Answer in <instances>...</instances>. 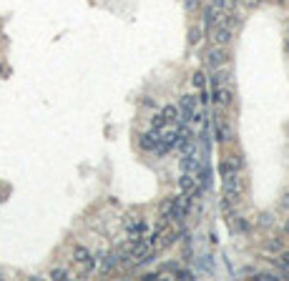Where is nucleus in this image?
<instances>
[{
	"instance_id": "obj_18",
	"label": "nucleus",
	"mask_w": 289,
	"mask_h": 281,
	"mask_svg": "<svg viewBox=\"0 0 289 281\" xmlns=\"http://www.w3.org/2000/svg\"><path fill=\"white\" fill-rule=\"evenodd\" d=\"M237 5V0H214V8L216 10H229V8H234Z\"/></svg>"
},
{
	"instance_id": "obj_25",
	"label": "nucleus",
	"mask_w": 289,
	"mask_h": 281,
	"mask_svg": "<svg viewBox=\"0 0 289 281\" xmlns=\"http://www.w3.org/2000/svg\"><path fill=\"white\" fill-rule=\"evenodd\" d=\"M282 266H287V269H289V251H284V254H282Z\"/></svg>"
},
{
	"instance_id": "obj_12",
	"label": "nucleus",
	"mask_w": 289,
	"mask_h": 281,
	"mask_svg": "<svg viewBox=\"0 0 289 281\" xmlns=\"http://www.w3.org/2000/svg\"><path fill=\"white\" fill-rule=\"evenodd\" d=\"M226 83H229V70L214 68V73H211V88H219V85H226Z\"/></svg>"
},
{
	"instance_id": "obj_1",
	"label": "nucleus",
	"mask_w": 289,
	"mask_h": 281,
	"mask_svg": "<svg viewBox=\"0 0 289 281\" xmlns=\"http://www.w3.org/2000/svg\"><path fill=\"white\" fill-rule=\"evenodd\" d=\"M138 146L143 151H153V153H164L161 149V133L156 131H149V133H141L138 136Z\"/></svg>"
},
{
	"instance_id": "obj_24",
	"label": "nucleus",
	"mask_w": 289,
	"mask_h": 281,
	"mask_svg": "<svg viewBox=\"0 0 289 281\" xmlns=\"http://www.w3.org/2000/svg\"><path fill=\"white\" fill-rule=\"evenodd\" d=\"M282 206H284V209H289V191H284V196H282Z\"/></svg>"
},
{
	"instance_id": "obj_13",
	"label": "nucleus",
	"mask_w": 289,
	"mask_h": 281,
	"mask_svg": "<svg viewBox=\"0 0 289 281\" xmlns=\"http://www.w3.org/2000/svg\"><path fill=\"white\" fill-rule=\"evenodd\" d=\"M181 168H184V171H189V173H191V171L196 173V168H199V156H196V151L186 153V158L181 161Z\"/></svg>"
},
{
	"instance_id": "obj_32",
	"label": "nucleus",
	"mask_w": 289,
	"mask_h": 281,
	"mask_svg": "<svg viewBox=\"0 0 289 281\" xmlns=\"http://www.w3.org/2000/svg\"><path fill=\"white\" fill-rule=\"evenodd\" d=\"M0 201H3V191H0Z\"/></svg>"
},
{
	"instance_id": "obj_10",
	"label": "nucleus",
	"mask_w": 289,
	"mask_h": 281,
	"mask_svg": "<svg viewBox=\"0 0 289 281\" xmlns=\"http://www.w3.org/2000/svg\"><path fill=\"white\" fill-rule=\"evenodd\" d=\"M119 264H121V254H119V248H113V251H108V254L103 256V261H101V271L111 274Z\"/></svg>"
},
{
	"instance_id": "obj_31",
	"label": "nucleus",
	"mask_w": 289,
	"mask_h": 281,
	"mask_svg": "<svg viewBox=\"0 0 289 281\" xmlns=\"http://www.w3.org/2000/svg\"><path fill=\"white\" fill-rule=\"evenodd\" d=\"M284 50H287V53H289V38H287V40H284Z\"/></svg>"
},
{
	"instance_id": "obj_22",
	"label": "nucleus",
	"mask_w": 289,
	"mask_h": 281,
	"mask_svg": "<svg viewBox=\"0 0 289 281\" xmlns=\"http://www.w3.org/2000/svg\"><path fill=\"white\" fill-rule=\"evenodd\" d=\"M231 229H237V231H247L249 226H247V221H244V218H237L234 224H231Z\"/></svg>"
},
{
	"instance_id": "obj_27",
	"label": "nucleus",
	"mask_w": 289,
	"mask_h": 281,
	"mask_svg": "<svg viewBox=\"0 0 289 281\" xmlns=\"http://www.w3.org/2000/svg\"><path fill=\"white\" fill-rule=\"evenodd\" d=\"M199 5V0H186V8H189V10H194Z\"/></svg>"
},
{
	"instance_id": "obj_5",
	"label": "nucleus",
	"mask_w": 289,
	"mask_h": 281,
	"mask_svg": "<svg viewBox=\"0 0 289 281\" xmlns=\"http://www.w3.org/2000/svg\"><path fill=\"white\" fill-rule=\"evenodd\" d=\"M179 188H181V194H186V196H196L199 191H201L196 176H191L189 171H184V176L179 179Z\"/></svg>"
},
{
	"instance_id": "obj_23",
	"label": "nucleus",
	"mask_w": 289,
	"mask_h": 281,
	"mask_svg": "<svg viewBox=\"0 0 289 281\" xmlns=\"http://www.w3.org/2000/svg\"><path fill=\"white\" fill-rule=\"evenodd\" d=\"M51 279H68V271L66 269H53L51 271Z\"/></svg>"
},
{
	"instance_id": "obj_28",
	"label": "nucleus",
	"mask_w": 289,
	"mask_h": 281,
	"mask_svg": "<svg viewBox=\"0 0 289 281\" xmlns=\"http://www.w3.org/2000/svg\"><path fill=\"white\" fill-rule=\"evenodd\" d=\"M176 276H179V279H191V274H189V271H176Z\"/></svg>"
},
{
	"instance_id": "obj_30",
	"label": "nucleus",
	"mask_w": 289,
	"mask_h": 281,
	"mask_svg": "<svg viewBox=\"0 0 289 281\" xmlns=\"http://www.w3.org/2000/svg\"><path fill=\"white\" fill-rule=\"evenodd\" d=\"M284 233H287V236H289V218H287V221H284Z\"/></svg>"
},
{
	"instance_id": "obj_15",
	"label": "nucleus",
	"mask_w": 289,
	"mask_h": 281,
	"mask_svg": "<svg viewBox=\"0 0 289 281\" xmlns=\"http://www.w3.org/2000/svg\"><path fill=\"white\" fill-rule=\"evenodd\" d=\"M88 259H91V251H88V248L81 246V244L73 246V261H76V264H85Z\"/></svg>"
},
{
	"instance_id": "obj_34",
	"label": "nucleus",
	"mask_w": 289,
	"mask_h": 281,
	"mask_svg": "<svg viewBox=\"0 0 289 281\" xmlns=\"http://www.w3.org/2000/svg\"><path fill=\"white\" fill-rule=\"evenodd\" d=\"M287 31H289V28H287Z\"/></svg>"
},
{
	"instance_id": "obj_14",
	"label": "nucleus",
	"mask_w": 289,
	"mask_h": 281,
	"mask_svg": "<svg viewBox=\"0 0 289 281\" xmlns=\"http://www.w3.org/2000/svg\"><path fill=\"white\" fill-rule=\"evenodd\" d=\"M179 106H173V103H169V106H164V111H161V116L166 118V123H176L179 121Z\"/></svg>"
},
{
	"instance_id": "obj_4",
	"label": "nucleus",
	"mask_w": 289,
	"mask_h": 281,
	"mask_svg": "<svg viewBox=\"0 0 289 281\" xmlns=\"http://www.w3.org/2000/svg\"><path fill=\"white\" fill-rule=\"evenodd\" d=\"M241 191H244V181L237 176V171L224 176V196H241Z\"/></svg>"
},
{
	"instance_id": "obj_20",
	"label": "nucleus",
	"mask_w": 289,
	"mask_h": 281,
	"mask_svg": "<svg viewBox=\"0 0 289 281\" xmlns=\"http://www.w3.org/2000/svg\"><path fill=\"white\" fill-rule=\"evenodd\" d=\"M219 173H221V176H229V173H234V166L229 164V158H226V161H221V164H219Z\"/></svg>"
},
{
	"instance_id": "obj_21",
	"label": "nucleus",
	"mask_w": 289,
	"mask_h": 281,
	"mask_svg": "<svg viewBox=\"0 0 289 281\" xmlns=\"http://www.w3.org/2000/svg\"><path fill=\"white\" fill-rule=\"evenodd\" d=\"M199 40H201V31H199V28H191V31H189V43H191V46H196Z\"/></svg>"
},
{
	"instance_id": "obj_26",
	"label": "nucleus",
	"mask_w": 289,
	"mask_h": 281,
	"mask_svg": "<svg viewBox=\"0 0 289 281\" xmlns=\"http://www.w3.org/2000/svg\"><path fill=\"white\" fill-rule=\"evenodd\" d=\"M141 103H143V106H146V108H156V103H153V100H149V98H143Z\"/></svg>"
},
{
	"instance_id": "obj_3",
	"label": "nucleus",
	"mask_w": 289,
	"mask_h": 281,
	"mask_svg": "<svg viewBox=\"0 0 289 281\" xmlns=\"http://www.w3.org/2000/svg\"><path fill=\"white\" fill-rule=\"evenodd\" d=\"M229 61V53H226V48H221V46H214L209 53H206V66L214 70V68H221L224 63Z\"/></svg>"
},
{
	"instance_id": "obj_16",
	"label": "nucleus",
	"mask_w": 289,
	"mask_h": 281,
	"mask_svg": "<svg viewBox=\"0 0 289 281\" xmlns=\"http://www.w3.org/2000/svg\"><path fill=\"white\" fill-rule=\"evenodd\" d=\"M166 128V118L161 116V113H158V116H153L151 118V131H156V133H161Z\"/></svg>"
},
{
	"instance_id": "obj_7",
	"label": "nucleus",
	"mask_w": 289,
	"mask_h": 281,
	"mask_svg": "<svg viewBox=\"0 0 289 281\" xmlns=\"http://www.w3.org/2000/svg\"><path fill=\"white\" fill-rule=\"evenodd\" d=\"M196 103H199V100H196V96H191V93H189V96H181V108H179V111H181V113H179V116H181V118H179L181 123H189V121H191Z\"/></svg>"
},
{
	"instance_id": "obj_11",
	"label": "nucleus",
	"mask_w": 289,
	"mask_h": 281,
	"mask_svg": "<svg viewBox=\"0 0 289 281\" xmlns=\"http://www.w3.org/2000/svg\"><path fill=\"white\" fill-rule=\"evenodd\" d=\"M214 138L219 141V143H226L231 138V133H229V126L221 121L219 116H214Z\"/></svg>"
},
{
	"instance_id": "obj_2",
	"label": "nucleus",
	"mask_w": 289,
	"mask_h": 281,
	"mask_svg": "<svg viewBox=\"0 0 289 281\" xmlns=\"http://www.w3.org/2000/svg\"><path fill=\"white\" fill-rule=\"evenodd\" d=\"M211 38H214V46H221V48H226L229 43H231V38H234V33H231V25H226V23H219L211 31Z\"/></svg>"
},
{
	"instance_id": "obj_8",
	"label": "nucleus",
	"mask_w": 289,
	"mask_h": 281,
	"mask_svg": "<svg viewBox=\"0 0 289 281\" xmlns=\"http://www.w3.org/2000/svg\"><path fill=\"white\" fill-rule=\"evenodd\" d=\"M231 98H234V93H231L226 85H219V88H214V93H211V100H214V106H219V108H229V106H231Z\"/></svg>"
},
{
	"instance_id": "obj_19",
	"label": "nucleus",
	"mask_w": 289,
	"mask_h": 281,
	"mask_svg": "<svg viewBox=\"0 0 289 281\" xmlns=\"http://www.w3.org/2000/svg\"><path fill=\"white\" fill-rule=\"evenodd\" d=\"M229 164L234 166V171H241V168H244V158H241V153H237V156H229Z\"/></svg>"
},
{
	"instance_id": "obj_17",
	"label": "nucleus",
	"mask_w": 289,
	"mask_h": 281,
	"mask_svg": "<svg viewBox=\"0 0 289 281\" xmlns=\"http://www.w3.org/2000/svg\"><path fill=\"white\" fill-rule=\"evenodd\" d=\"M191 83H194V88H199V91H201V88L206 85V76H204V70H196L194 76H191Z\"/></svg>"
},
{
	"instance_id": "obj_9",
	"label": "nucleus",
	"mask_w": 289,
	"mask_h": 281,
	"mask_svg": "<svg viewBox=\"0 0 289 281\" xmlns=\"http://www.w3.org/2000/svg\"><path fill=\"white\" fill-rule=\"evenodd\" d=\"M204 23H206V31L211 33L219 23H224V10H216L214 5L204 10Z\"/></svg>"
},
{
	"instance_id": "obj_33",
	"label": "nucleus",
	"mask_w": 289,
	"mask_h": 281,
	"mask_svg": "<svg viewBox=\"0 0 289 281\" xmlns=\"http://www.w3.org/2000/svg\"><path fill=\"white\" fill-rule=\"evenodd\" d=\"M0 73H3V68H0Z\"/></svg>"
},
{
	"instance_id": "obj_6",
	"label": "nucleus",
	"mask_w": 289,
	"mask_h": 281,
	"mask_svg": "<svg viewBox=\"0 0 289 281\" xmlns=\"http://www.w3.org/2000/svg\"><path fill=\"white\" fill-rule=\"evenodd\" d=\"M123 226H126V231H128V236H141L143 231H146V221H143L141 216H131L128 214L126 218H123Z\"/></svg>"
},
{
	"instance_id": "obj_29",
	"label": "nucleus",
	"mask_w": 289,
	"mask_h": 281,
	"mask_svg": "<svg viewBox=\"0 0 289 281\" xmlns=\"http://www.w3.org/2000/svg\"><path fill=\"white\" fill-rule=\"evenodd\" d=\"M259 3V0H244V5H247V8H254Z\"/></svg>"
}]
</instances>
